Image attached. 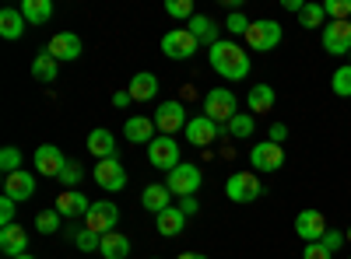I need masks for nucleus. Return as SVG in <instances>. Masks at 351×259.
<instances>
[{"label":"nucleus","mask_w":351,"mask_h":259,"mask_svg":"<svg viewBox=\"0 0 351 259\" xmlns=\"http://www.w3.org/2000/svg\"><path fill=\"white\" fill-rule=\"evenodd\" d=\"M208 56H211V67L218 70V77H225V81H246V74H250V56H246V49L243 46H236L232 39H218L211 49H208Z\"/></svg>","instance_id":"obj_1"},{"label":"nucleus","mask_w":351,"mask_h":259,"mask_svg":"<svg viewBox=\"0 0 351 259\" xmlns=\"http://www.w3.org/2000/svg\"><path fill=\"white\" fill-rule=\"evenodd\" d=\"M165 186H169V193L172 196H197V189L204 186V172L197 168V165H190V161H180L169 176H165Z\"/></svg>","instance_id":"obj_2"},{"label":"nucleus","mask_w":351,"mask_h":259,"mask_svg":"<svg viewBox=\"0 0 351 259\" xmlns=\"http://www.w3.org/2000/svg\"><path fill=\"white\" fill-rule=\"evenodd\" d=\"M263 186L256 179V172H232V176L225 179V196L232 200V204H253V200H260Z\"/></svg>","instance_id":"obj_3"},{"label":"nucleus","mask_w":351,"mask_h":259,"mask_svg":"<svg viewBox=\"0 0 351 259\" xmlns=\"http://www.w3.org/2000/svg\"><path fill=\"white\" fill-rule=\"evenodd\" d=\"M236 112H239V102H236V95H232L228 88H215V92L204 95V116L215 120L218 126H228Z\"/></svg>","instance_id":"obj_4"},{"label":"nucleus","mask_w":351,"mask_h":259,"mask_svg":"<svg viewBox=\"0 0 351 259\" xmlns=\"http://www.w3.org/2000/svg\"><path fill=\"white\" fill-rule=\"evenodd\" d=\"M155 126H158V133L162 137H172V133H180V130H186V105L180 102V98H169V102H162L158 109H155Z\"/></svg>","instance_id":"obj_5"},{"label":"nucleus","mask_w":351,"mask_h":259,"mask_svg":"<svg viewBox=\"0 0 351 259\" xmlns=\"http://www.w3.org/2000/svg\"><path fill=\"white\" fill-rule=\"evenodd\" d=\"M116 221H120V207L112 204V200H99V204H92V210L84 214V228H92L95 235H109L116 232Z\"/></svg>","instance_id":"obj_6"},{"label":"nucleus","mask_w":351,"mask_h":259,"mask_svg":"<svg viewBox=\"0 0 351 259\" xmlns=\"http://www.w3.org/2000/svg\"><path fill=\"white\" fill-rule=\"evenodd\" d=\"M281 42V25L271 21V18H260L250 25V32H246V46L256 49V53H271L274 46Z\"/></svg>","instance_id":"obj_7"},{"label":"nucleus","mask_w":351,"mask_h":259,"mask_svg":"<svg viewBox=\"0 0 351 259\" xmlns=\"http://www.w3.org/2000/svg\"><path fill=\"white\" fill-rule=\"evenodd\" d=\"M285 165V148L274 140H260L250 148V168L256 172H278Z\"/></svg>","instance_id":"obj_8"},{"label":"nucleus","mask_w":351,"mask_h":259,"mask_svg":"<svg viewBox=\"0 0 351 259\" xmlns=\"http://www.w3.org/2000/svg\"><path fill=\"white\" fill-rule=\"evenodd\" d=\"M197 39L190 36V28H172V32L162 36V53L169 56V60H190V56L197 53Z\"/></svg>","instance_id":"obj_9"},{"label":"nucleus","mask_w":351,"mask_h":259,"mask_svg":"<svg viewBox=\"0 0 351 259\" xmlns=\"http://www.w3.org/2000/svg\"><path fill=\"white\" fill-rule=\"evenodd\" d=\"M330 232V224H327V217L319 214V210H313V207H306V210H299V217H295V235L309 245V242H324V235Z\"/></svg>","instance_id":"obj_10"},{"label":"nucleus","mask_w":351,"mask_h":259,"mask_svg":"<svg viewBox=\"0 0 351 259\" xmlns=\"http://www.w3.org/2000/svg\"><path fill=\"white\" fill-rule=\"evenodd\" d=\"M148 161L169 176V172L180 165V140H172V137H155V140L148 144Z\"/></svg>","instance_id":"obj_11"},{"label":"nucleus","mask_w":351,"mask_h":259,"mask_svg":"<svg viewBox=\"0 0 351 259\" xmlns=\"http://www.w3.org/2000/svg\"><path fill=\"white\" fill-rule=\"evenodd\" d=\"M221 133H228V126H218V123L208 120V116H193V120L186 123V130H183V137L193 144V148H208V144H215Z\"/></svg>","instance_id":"obj_12"},{"label":"nucleus","mask_w":351,"mask_h":259,"mask_svg":"<svg viewBox=\"0 0 351 259\" xmlns=\"http://www.w3.org/2000/svg\"><path fill=\"white\" fill-rule=\"evenodd\" d=\"M92 176H95V182H99L106 193H120V189L127 186V168L120 165V158H106V161H99Z\"/></svg>","instance_id":"obj_13"},{"label":"nucleus","mask_w":351,"mask_h":259,"mask_svg":"<svg viewBox=\"0 0 351 259\" xmlns=\"http://www.w3.org/2000/svg\"><path fill=\"white\" fill-rule=\"evenodd\" d=\"M324 49L330 56H351V21H330L324 28Z\"/></svg>","instance_id":"obj_14"},{"label":"nucleus","mask_w":351,"mask_h":259,"mask_svg":"<svg viewBox=\"0 0 351 259\" xmlns=\"http://www.w3.org/2000/svg\"><path fill=\"white\" fill-rule=\"evenodd\" d=\"M67 158L64 151L56 148V144H43V148H36V172L46 179H60V172H64Z\"/></svg>","instance_id":"obj_15"},{"label":"nucleus","mask_w":351,"mask_h":259,"mask_svg":"<svg viewBox=\"0 0 351 259\" xmlns=\"http://www.w3.org/2000/svg\"><path fill=\"white\" fill-rule=\"evenodd\" d=\"M4 196H11L14 204H25V200L36 196V176L32 172H11V176H4Z\"/></svg>","instance_id":"obj_16"},{"label":"nucleus","mask_w":351,"mask_h":259,"mask_svg":"<svg viewBox=\"0 0 351 259\" xmlns=\"http://www.w3.org/2000/svg\"><path fill=\"white\" fill-rule=\"evenodd\" d=\"M81 39L74 36V32H56L53 39H49V46H46V53L53 56L56 64H64V60H77L81 56Z\"/></svg>","instance_id":"obj_17"},{"label":"nucleus","mask_w":351,"mask_h":259,"mask_svg":"<svg viewBox=\"0 0 351 259\" xmlns=\"http://www.w3.org/2000/svg\"><path fill=\"white\" fill-rule=\"evenodd\" d=\"M56 210H60L64 217H71V221H84V214L92 210V200H88L81 189H64L60 196H56Z\"/></svg>","instance_id":"obj_18"},{"label":"nucleus","mask_w":351,"mask_h":259,"mask_svg":"<svg viewBox=\"0 0 351 259\" xmlns=\"http://www.w3.org/2000/svg\"><path fill=\"white\" fill-rule=\"evenodd\" d=\"M0 252H4L8 259L14 256H25L28 252V232L21 224H8V228H0Z\"/></svg>","instance_id":"obj_19"},{"label":"nucleus","mask_w":351,"mask_h":259,"mask_svg":"<svg viewBox=\"0 0 351 259\" xmlns=\"http://www.w3.org/2000/svg\"><path fill=\"white\" fill-rule=\"evenodd\" d=\"M172 193H169V186L165 182H152V186H144V193H141V204H144V210H152L155 217L162 214V210H169L172 204Z\"/></svg>","instance_id":"obj_20"},{"label":"nucleus","mask_w":351,"mask_h":259,"mask_svg":"<svg viewBox=\"0 0 351 259\" xmlns=\"http://www.w3.org/2000/svg\"><path fill=\"white\" fill-rule=\"evenodd\" d=\"M127 92H130V98H134V102H152V98L158 95V77H155V74H148V70H141V74H134V77H130Z\"/></svg>","instance_id":"obj_21"},{"label":"nucleus","mask_w":351,"mask_h":259,"mask_svg":"<svg viewBox=\"0 0 351 259\" xmlns=\"http://www.w3.org/2000/svg\"><path fill=\"white\" fill-rule=\"evenodd\" d=\"M25 28H28V21H25L21 8H4V11H0V36H4L8 42L21 39Z\"/></svg>","instance_id":"obj_22"},{"label":"nucleus","mask_w":351,"mask_h":259,"mask_svg":"<svg viewBox=\"0 0 351 259\" xmlns=\"http://www.w3.org/2000/svg\"><path fill=\"white\" fill-rule=\"evenodd\" d=\"M155 120H148V116H130L127 120V126H123V137L130 140V144H152L155 140Z\"/></svg>","instance_id":"obj_23"},{"label":"nucleus","mask_w":351,"mask_h":259,"mask_svg":"<svg viewBox=\"0 0 351 259\" xmlns=\"http://www.w3.org/2000/svg\"><path fill=\"white\" fill-rule=\"evenodd\" d=\"M246 109L253 112V116L271 112L274 109V84H253V88L246 92Z\"/></svg>","instance_id":"obj_24"},{"label":"nucleus","mask_w":351,"mask_h":259,"mask_svg":"<svg viewBox=\"0 0 351 259\" xmlns=\"http://www.w3.org/2000/svg\"><path fill=\"white\" fill-rule=\"evenodd\" d=\"M155 228H158L162 238H176V235L186 228V214H183L180 207H169V210H162V214L155 217Z\"/></svg>","instance_id":"obj_25"},{"label":"nucleus","mask_w":351,"mask_h":259,"mask_svg":"<svg viewBox=\"0 0 351 259\" xmlns=\"http://www.w3.org/2000/svg\"><path fill=\"white\" fill-rule=\"evenodd\" d=\"M84 144H88V151H92L99 161H106V158H116V137H112L109 130H102V126L88 133V140H84Z\"/></svg>","instance_id":"obj_26"},{"label":"nucleus","mask_w":351,"mask_h":259,"mask_svg":"<svg viewBox=\"0 0 351 259\" xmlns=\"http://www.w3.org/2000/svg\"><path fill=\"white\" fill-rule=\"evenodd\" d=\"M99 256H102V259H127V256H130V238H127V235H120V232L102 235Z\"/></svg>","instance_id":"obj_27"},{"label":"nucleus","mask_w":351,"mask_h":259,"mask_svg":"<svg viewBox=\"0 0 351 259\" xmlns=\"http://www.w3.org/2000/svg\"><path fill=\"white\" fill-rule=\"evenodd\" d=\"M186 28H190V36H193L197 42H208V49L218 42V25H215L208 14H193Z\"/></svg>","instance_id":"obj_28"},{"label":"nucleus","mask_w":351,"mask_h":259,"mask_svg":"<svg viewBox=\"0 0 351 259\" xmlns=\"http://www.w3.org/2000/svg\"><path fill=\"white\" fill-rule=\"evenodd\" d=\"M56 74H60V64H56L53 56L43 49V53L36 56V60H32V77H36L39 84H53V81H56Z\"/></svg>","instance_id":"obj_29"},{"label":"nucleus","mask_w":351,"mask_h":259,"mask_svg":"<svg viewBox=\"0 0 351 259\" xmlns=\"http://www.w3.org/2000/svg\"><path fill=\"white\" fill-rule=\"evenodd\" d=\"M21 14L28 25H46L53 18V4L49 0H21Z\"/></svg>","instance_id":"obj_30"},{"label":"nucleus","mask_w":351,"mask_h":259,"mask_svg":"<svg viewBox=\"0 0 351 259\" xmlns=\"http://www.w3.org/2000/svg\"><path fill=\"white\" fill-rule=\"evenodd\" d=\"M67 238L81 249V252H99V245H102V235H95L92 228H67Z\"/></svg>","instance_id":"obj_31"},{"label":"nucleus","mask_w":351,"mask_h":259,"mask_svg":"<svg viewBox=\"0 0 351 259\" xmlns=\"http://www.w3.org/2000/svg\"><path fill=\"white\" fill-rule=\"evenodd\" d=\"M253 130H256V116H253V112H236L232 123H228V133L236 137V140H250Z\"/></svg>","instance_id":"obj_32"},{"label":"nucleus","mask_w":351,"mask_h":259,"mask_svg":"<svg viewBox=\"0 0 351 259\" xmlns=\"http://www.w3.org/2000/svg\"><path fill=\"white\" fill-rule=\"evenodd\" d=\"M299 25H302V28H327V11H324V4H306V8L299 11Z\"/></svg>","instance_id":"obj_33"},{"label":"nucleus","mask_w":351,"mask_h":259,"mask_svg":"<svg viewBox=\"0 0 351 259\" xmlns=\"http://www.w3.org/2000/svg\"><path fill=\"white\" fill-rule=\"evenodd\" d=\"M330 92H334L337 98H351V64H344V67L334 70V77H330Z\"/></svg>","instance_id":"obj_34"},{"label":"nucleus","mask_w":351,"mask_h":259,"mask_svg":"<svg viewBox=\"0 0 351 259\" xmlns=\"http://www.w3.org/2000/svg\"><path fill=\"white\" fill-rule=\"evenodd\" d=\"M81 179H84V168H81L77 161H67V165H64V172H60V179H56V182H60L64 189H77V186H81Z\"/></svg>","instance_id":"obj_35"},{"label":"nucleus","mask_w":351,"mask_h":259,"mask_svg":"<svg viewBox=\"0 0 351 259\" xmlns=\"http://www.w3.org/2000/svg\"><path fill=\"white\" fill-rule=\"evenodd\" d=\"M60 221H64V214L53 207V210H43V214L36 217V228H39L43 235H53V232H60Z\"/></svg>","instance_id":"obj_36"},{"label":"nucleus","mask_w":351,"mask_h":259,"mask_svg":"<svg viewBox=\"0 0 351 259\" xmlns=\"http://www.w3.org/2000/svg\"><path fill=\"white\" fill-rule=\"evenodd\" d=\"M324 11L330 21H351V0H324Z\"/></svg>","instance_id":"obj_37"},{"label":"nucleus","mask_w":351,"mask_h":259,"mask_svg":"<svg viewBox=\"0 0 351 259\" xmlns=\"http://www.w3.org/2000/svg\"><path fill=\"white\" fill-rule=\"evenodd\" d=\"M250 25H253V21H250L243 11H232V14L225 18L221 28H225V32H232V36H246V32H250Z\"/></svg>","instance_id":"obj_38"},{"label":"nucleus","mask_w":351,"mask_h":259,"mask_svg":"<svg viewBox=\"0 0 351 259\" xmlns=\"http://www.w3.org/2000/svg\"><path fill=\"white\" fill-rule=\"evenodd\" d=\"M165 14L169 18H193V0H165Z\"/></svg>","instance_id":"obj_39"},{"label":"nucleus","mask_w":351,"mask_h":259,"mask_svg":"<svg viewBox=\"0 0 351 259\" xmlns=\"http://www.w3.org/2000/svg\"><path fill=\"white\" fill-rule=\"evenodd\" d=\"M0 168H4V176L21 172V151L18 148H4V151H0Z\"/></svg>","instance_id":"obj_40"},{"label":"nucleus","mask_w":351,"mask_h":259,"mask_svg":"<svg viewBox=\"0 0 351 259\" xmlns=\"http://www.w3.org/2000/svg\"><path fill=\"white\" fill-rule=\"evenodd\" d=\"M344 242H348V238H344V232H337V228H330V232L324 235V242H319V245H324L327 252H337V249H341Z\"/></svg>","instance_id":"obj_41"},{"label":"nucleus","mask_w":351,"mask_h":259,"mask_svg":"<svg viewBox=\"0 0 351 259\" xmlns=\"http://www.w3.org/2000/svg\"><path fill=\"white\" fill-rule=\"evenodd\" d=\"M0 224H14V200L11 196H0Z\"/></svg>","instance_id":"obj_42"},{"label":"nucleus","mask_w":351,"mask_h":259,"mask_svg":"<svg viewBox=\"0 0 351 259\" xmlns=\"http://www.w3.org/2000/svg\"><path fill=\"white\" fill-rule=\"evenodd\" d=\"M302 259H334V252H327L319 242H309V245L302 249Z\"/></svg>","instance_id":"obj_43"},{"label":"nucleus","mask_w":351,"mask_h":259,"mask_svg":"<svg viewBox=\"0 0 351 259\" xmlns=\"http://www.w3.org/2000/svg\"><path fill=\"white\" fill-rule=\"evenodd\" d=\"M180 210H183L186 217H193V214L200 210V204H197V196H183V200H180Z\"/></svg>","instance_id":"obj_44"},{"label":"nucleus","mask_w":351,"mask_h":259,"mask_svg":"<svg viewBox=\"0 0 351 259\" xmlns=\"http://www.w3.org/2000/svg\"><path fill=\"white\" fill-rule=\"evenodd\" d=\"M130 102H134V98H130V92H116V95H112V105H116V109H127Z\"/></svg>","instance_id":"obj_45"},{"label":"nucleus","mask_w":351,"mask_h":259,"mask_svg":"<svg viewBox=\"0 0 351 259\" xmlns=\"http://www.w3.org/2000/svg\"><path fill=\"white\" fill-rule=\"evenodd\" d=\"M285 137H288V126H285V123H274V126H271V140H274V144H281Z\"/></svg>","instance_id":"obj_46"},{"label":"nucleus","mask_w":351,"mask_h":259,"mask_svg":"<svg viewBox=\"0 0 351 259\" xmlns=\"http://www.w3.org/2000/svg\"><path fill=\"white\" fill-rule=\"evenodd\" d=\"M285 8H288L291 14H299V11H302L306 4H302V0H285Z\"/></svg>","instance_id":"obj_47"},{"label":"nucleus","mask_w":351,"mask_h":259,"mask_svg":"<svg viewBox=\"0 0 351 259\" xmlns=\"http://www.w3.org/2000/svg\"><path fill=\"white\" fill-rule=\"evenodd\" d=\"M176 259H208V256H204V252H180Z\"/></svg>","instance_id":"obj_48"},{"label":"nucleus","mask_w":351,"mask_h":259,"mask_svg":"<svg viewBox=\"0 0 351 259\" xmlns=\"http://www.w3.org/2000/svg\"><path fill=\"white\" fill-rule=\"evenodd\" d=\"M14 259H36V256H32V252H25V256H14Z\"/></svg>","instance_id":"obj_49"},{"label":"nucleus","mask_w":351,"mask_h":259,"mask_svg":"<svg viewBox=\"0 0 351 259\" xmlns=\"http://www.w3.org/2000/svg\"><path fill=\"white\" fill-rule=\"evenodd\" d=\"M344 238H348V242H351V224H348V232H344Z\"/></svg>","instance_id":"obj_50"},{"label":"nucleus","mask_w":351,"mask_h":259,"mask_svg":"<svg viewBox=\"0 0 351 259\" xmlns=\"http://www.w3.org/2000/svg\"><path fill=\"white\" fill-rule=\"evenodd\" d=\"M348 64H351V56H348Z\"/></svg>","instance_id":"obj_51"},{"label":"nucleus","mask_w":351,"mask_h":259,"mask_svg":"<svg viewBox=\"0 0 351 259\" xmlns=\"http://www.w3.org/2000/svg\"><path fill=\"white\" fill-rule=\"evenodd\" d=\"M348 259H351V256H348Z\"/></svg>","instance_id":"obj_52"}]
</instances>
